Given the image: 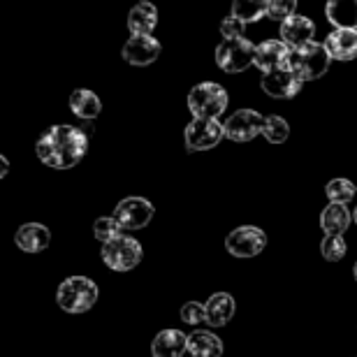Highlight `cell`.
Here are the masks:
<instances>
[{
	"label": "cell",
	"mask_w": 357,
	"mask_h": 357,
	"mask_svg": "<svg viewBox=\"0 0 357 357\" xmlns=\"http://www.w3.org/2000/svg\"><path fill=\"white\" fill-rule=\"evenodd\" d=\"M89 151V135L77 126H54L35 144V153L47 167L70 169L79 165Z\"/></svg>",
	"instance_id": "obj_1"
},
{
	"label": "cell",
	"mask_w": 357,
	"mask_h": 357,
	"mask_svg": "<svg viewBox=\"0 0 357 357\" xmlns=\"http://www.w3.org/2000/svg\"><path fill=\"white\" fill-rule=\"evenodd\" d=\"M330 63H332V56L325 49V45L313 40L299 49H290L285 68L292 70L302 82H313V79H320V77L330 70Z\"/></svg>",
	"instance_id": "obj_2"
},
{
	"label": "cell",
	"mask_w": 357,
	"mask_h": 357,
	"mask_svg": "<svg viewBox=\"0 0 357 357\" xmlns=\"http://www.w3.org/2000/svg\"><path fill=\"white\" fill-rule=\"evenodd\" d=\"M98 302V285L86 276H70L56 290V304L66 313H86Z\"/></svg>",
	"instance_id": "obj_3"
},
{
	"label": "cell",
	"mask_w": 357,
	"mask_h": 357,
	"mask_svg": "<svg viewBox=\"0 0 357 357\" xmlns=\"http://www.w3.org/2000/svg\"><path fill=\"white\" fill-rule=\"evenodd\" d=\"M188 109L195 119H218L227 109V91L216 82H202L188 93Z\"/></svg>",
	"instance_id": "obj_4"
},
{
	"label": "cell",
	"mask_w": 357,
	"mask_h": 357,
	"mask_svg": "<svg viewBox=\"0 0 357 357\" xmlns=\"http://www.w3.org/2000/svg\"><path fill=\"white\" fill-rule=\"evenodd\" d=\"M142 244L130 234L121 232L119 237H114L102 244V260L112 271H130L142 262Z\"/></svg>",
	"instance_id": "obj_5"
},
{
	"label": "cell",
	"mask_w": 357,
	"mask_h": 357,
	"mask_svg": "<svg viewBox=\"0 0 357 357\" xmlns=\"http://www.w3.org/2000/svg\"><path fill=\"white\" fill-rule=\"evenodd\" d=\"M255 63V45L246 38L223 40L216 47V66L227 75L244 73Z\"/></svg>",
	"instance_id": "obj_6"
},
{
	"label": "cell",
	"mask_w": 357,
	"mask_h": 357,
	"mask_svg": "<svg viewBox=\"0 0 357 357\" xmlns=\"http://www.w3.org/2000/svg\"><path fill=\"white\" fill-rule=\"evenodd\" d=\"M225 137V128L218 119H192L183 130L188 151H209Z\"/></svg>",
	"instance_id": "obj_7"
},
{
	"label": "cell",
	"mask_w": 357,
	"mask_h": 357,
	"mask_svg": "<svg viewBox=\"0 0 357 357\" xmlns=\"http://www.w3.org/2000/svg\"><path fill=\"white\" fill-rule=\"evenodd\" d=\"M265 246H267V234L265 230H260V227H255V225H241L227 234V239H225L227 253H230L232 258H241V260L260 255L265 251Z\"/></svg>",
	"instance_id": "obj_8"
},
{
	"label": "cell",
	"mask_w": 357,
	"mask_h": 357,
	"mask_svg": "<svg viewBox=\"0 0 357 357\" xmlns=\"http://www.w3.org/2000/svg\"><path fill=\"white\" fill-rule=\"evenodd\" d=\"M153 213H155V209L149 199L130 195L116 204L114 218L119 220V225L123 227V230H142V227H146L151 223Z\"/></svg>",
	"instance_id": "obj_9"
},
{
	"label": "cell",
	"mask_w": 357,
	"mask_h": 357,
	"mask_svg": "<svg viewBox=\"0 0 357 357\" xmlns=\"http://www.w3.org/2000/svg\"><path fill=\"white\" fill-rule=\"evenodd\" d=\"M262 126H265V116H260V112H255V109L234 112L232 116L223 123L225 137L230 142H237V144L251 142L255 135L262 132Z\"/></svg>",
	"instance_id": "obj_10"
},
{
	"label": "cell",
	"mask_w": 357,
	"mask_h": 357,
	"mask_svg": "<svg viewBox=\"0 0 357 357\" xmlns=\"http://www.w3.org/2000/svg\"><path fill=\"white\" fill-rule=\"evenodd\" d=\"M121 56H123V61L130 63V66H137V68L151 66L160 56V42L155 40L153 35H132L123 45V49H121Z\"/></svg>",
	"instance_id": "obj_11"
},
{
	"label": "cell",
	"mask_w": 357,
	"mask_h": 357,
	"mask_svg": "<svg viewBox=\"0 0 357 357\" xmlns=\"http://www.w3.org/2000/svg\"><path fill=\"white\" fill-rule=\"evenodd\" d=\"M302 79L288 68H278L271 70V73L262 75V91L267 93L269 98L276 100H290L295 98L299 91H302Z\"/></svg>",
	"instance_id": "obj_12"
},
{
	"label": "cell",
	"mask_w": 357,
	"mask_h": 357,
	"mask_svg": "<svg viewBox=\"0 0 357 357\" xmlns=\"http://www.w3.org/2000/svg\"><path fill=\"white\" fill-rule=\"evenodd\" d=\"M290 56V47L283 40H265L255 47V63L253 66L260 70L262 75L271 73V70L285 68Z\"/></svg>",
	"instance_id": "obj_13"
},
{
	"label": "cell",
	"mask_w": 357,
	"mask_h": 357,
	"mask_svg": "<svg viewBox=\"0 0 357 357\" xmlns=\"http://www.w3.org/2000/svg\"><path fill=\"white\" fill-rule=\"evenodd\" d=\"M313 35H316V24H313L309 17L292 14V17L281 21V40L290 49H299V47L309 45V42H313Z\"/></svg>",
	"instance_id": "obj_14"
},
{
	"label": "cell",
	"mask_w": 357,
	"mask_h": 357,
	"mask_svg": "<svg viewBox=\"0 0 357 357\" xmlns=\"http://www.w3.org/2000/svg\"><path fill=\"white\" fill-rule=\"evenodd\" d=\"M14 244H17L24 253H42L52 244V232L42 223H26L21 225L17 234H14Z\"/></svg>",
	"instance_id": "obj_15"
},
{
	"label": "cell",
	"mask_w": 357,
	"mask_h": 357,
	"mask_svg": "<svg viewBox=\"0 0 357 357\" xmlns=\"http://www.w3.org/2000/svg\"><path fill=\"white\" fill-rule=\"evenodd\" d=\"M334 61H353L357 59V31L348 28H334L323 42Z\"/></svg>",
	"instance_id": "obj_16"
},
{
	"label": "cell",
	"mask_w": 357,
	"mask_h": 357,
	"mask_svg": "<svg viewBox=\"0 0 357 357\" xmlns=\"http://www.w3.org/2000/svg\"><path fill=\"white\" fill-rule=\"evenodd\" d=\"M158 26V7L149 0H142L128 14V28L132 35H151Z\"/></svg>",
	"instance_id": "obj_17"
},
{
	"label": "cell",
	"mask_w": 357,
	"mask_h": 357,
	"mask_svg": "<svg viewBox=\"0 0 357 357\" xmlns=\"http://www.w3.org/2000/svg\"><path fill=\"white\" fill-rule=\"evenodd\" d=\"M188 351V337L181 330H162L151 344L153 357H181Z\"/></svg>",
	"instance_id": "obj_18"
},
{
	"label": "cell",
	"mask_w": 357,
	"mask_h": 357,
	"mask_svg": "<svg viewBox=\"0 0 357 357\" xmlns=\"http://www.w3.org/2000/svg\"><path fill=\"white\" fill-rule=\"evenodd\" d=\"M204 309H206V325L223 327L234 318V309H237V306H234L232 295H227V292H216V295H211L206 299Z\"/></svg>",
	"instance_id": "obj_19"
},
{
	"label": "cell",
	"mask_w": 357,
	"mask_h": 357,
	"mask_svg": "<svg viewBox=\"0 0 357 357\" xmlns=\"http://www.w3.org/2000/svg\"><path fill=\"white\" fill-rule=\"evenodd\" d=\"M325 17L334 28L357 31V0H327Z\"/></svg>",
	"instance_id": "obj_20"
},
{
	"label": "cell",
	"mask_w": 357,
	"mask_h": 357,
	"mask_svg": "<svg viewBox=\"0 0 357 357\" xmlns=\"http://www.w3.org/2000/svg\"><path fill=\"white\" fill-rule=\"evenodd\" d=\"M353 220V213L346 209V204H337V202H330L320 213V227L327 232V234H344L348 230Z\"/></svg>",
	"instance_id": "obj_21"
},
{
	"label": "cell",
	"mask_w": 357,
	"mask_h": 357,
	"mask_svg": "<svg viewBox=\"0 0 357 357\" xmlns=\"http://www.w3.org/2000/svg\"><path fill=\"white\" fill-rule=\"evenodd\" d=\"M188 353L192 357H223V341L213 332H192L188 334Z\"/></svg>",
	"instance_id": "obj_22"
},
{
	"label": "cell",
	"mask_w": 357,
	"mask_h": 357,
	"mask_svg": "<svg viewBox=\"0 0 357 357\" xmlns=\"http://www.w3.org/2000/svg\"><path fill=\"white\" fill-rule=\"evenodd\" d=\"M70 109H73L75 116H79L82 121H93L102 112V102L93 91L89 89H77L73 96H70Z\"/></svg>",
	"instance_id": "obj_23"
},
{
	"label": "cell",
	"mask_w": 357,
	"mask_h": 357,
	"mask_svg": "<svg viewBox=\"0 0 357 357\" xmlns=\"http://www.w3.org/2000/svg\"><path fill=\"white\" fill-rule=\"evenodd\" d=\"M267 14V0H234L232 17L241 19L244 24L260 21Z\"/></svg>",
	"instance_id": "obj_24"
},
{
	"label": "cell",
	"mask_w": 357,
	"mask_h": 357,
	"mask_svg": "<svg viewBox=\"0 0 357 357\" xmlns=\"http://www.w3.org/2000/svg\"><path fill=\"white\" fill-rule=\"evenodd\" d=\"M290 135V126L288 121L278 114H271V116H265V126H262V137H265L269 144H283Z\"/></svg>",
	"instance_id": "obj_25"
},
{
	"label": "cell",
	"mask_w": 357,
	"mask_h": 357,
	"mask_svg": "<svg viewBox=\"0 0 357 357\" xmlns=\"http://www.w3.org/2000/svg\"><path fill=\"white\" fill-rule=\"evenodd\" d=\"M355 192H357L355 183L348 181V178H344V176L332 178V181L325 185L327 199H330V202H337V204H348L355 197Z\"/></svg>",
	"instance_id": "obj_26"
},
{
	"label": "cell",
	"mask_w": 357,
	"mask_h": 357,
	"mask_svg": "<svg viewBox=\"0 0 357 357\" xmlns=\"http://www.w3.org/2000/svg\"><path fill=\"white\" fill-rule=\"evenodd\" d=\"M346 239L341 237V234H327L323 239V244H320V253H323V258L327 262H339L346 258Z\"/></svg>",
	"instance_id": "obj_27"
},
{
	"label": "cell",
	"mask_w": 357,
	"mask_h": 357,
	"mask_svg": "<svg viewBox=\"0 0 357 357\" xmlns=\"http://www.w3.org/2000/svg\"><path fill=\"white\" fill-rule=\"evenodd\" d=\"M121 232H123V227L119 225V220L114 216H102L93 223V234H96V239H100L102 244L114 237H119Z\"/></svg>",
	"instance_id": "obj_28"
},
{
	"label": "cell",
	"mask_w": 357,
	"mask_h": 357,
	"mask_svg": "<svg viewBox=\"0 0 357 357\" xmlns=\"http://www.w3.org/2000/svg\"><path fill=\"white\" fill-rule=\"evenodd\" d=\"M297 14V0H267V17L274 21H285Z\"/></svg>",
	"instance_id": "obj_29"
},
{
	"label": "cell",
	"mask_w": 357,
	"mask_h": 357,
	"mask_svg": "<svg viewBox=\"0 0 357 357\" xmlns=\"http://www.w3.org/2000/svg\"><path fill=\"white\" fill-rule=\"evenodd\" d=\"M181 320L185 325H202L206 323V309H204V304H199V302H185L181 306Z\"/></svg>",
	"instance_id": "obj_30"
},
{
	"label": "cell",
	"mask_w": 357,
	"mask_h": 357,
	"mask_svg": "<svg viewBox=\"0 0 357 357\" xmlns=\"http://www.w3.org/2000/svg\"><path fill=\"white\" fill-rule=\"evenodd\" d=\"M244 31H246V24L237 17H227L220 21V35H223L225 40H237V38H244Z\"/></svg>",
	"instance_id": "obj_31"
},
{
	"label": "cell",
	"mask_w": 357,
	"mask_h": 357,
	"mask_svg": "<svg viewBox=\"0 0 357 357\" xmlns=\"http://www.w3.org/2000/svg\"><path fill=\"white\" fill-rule=\"evenodd\" d=\"M353 220H355V225H357V206H355V211H353Z\"/></svg>",
	"instance_id": "obj_32"
},
{
	"label": "cell",
	"mask_w": 357,
	"mask_h": 357,
	"mask_svg": "<svg viewBox=\"0 0 357 357\" xmlns=\"http://www.w3.org/2000/svg\"><path fill=\"white\" fill-rule=\"evenodd\" d=\"M353 276H355V281H357V262H355V267H353Z\"/></svg>",
	"instance_id": "obj_33"
}]
</instances>
